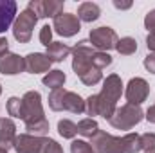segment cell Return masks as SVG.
I'll return each mask as SVG.
<instances>
[{"label":"cell","mask_w":155,"mask_h":153,"mask_svg":"<svg viewBox=\"0 0 155 153\" xmlns=\"http://www.w3.org/2000/svg\"><path fill=\"white\" fill-rule=\"evenodd\" d=\"M16 2L15 0H0V34L5 33L11 24H15V16H16Z\"/></svg>","instance_id":"15"},{"label":"cell","mask_w":155,"mask_h":153,"mask_svg":"<svg viewBox=\"0 0 155 153\" xmlns=\"http://www.w3.org/2000/svg\"><path fill=\"white\" fill-rule=\"evenodd\" d=\"M143 119H144V112L141 110V106L126 103V105L119 106L116 110V114L112 115V119H110V124L116 130H132Z\"/></svg>","instance_id":"3"},{"label":"cell","mask_w":155,"mask_h":153,"mask_svg":"<svg viewBox=\"0 0 155 153\" xmlns=\"http://www.w3.org/2000/svg\"><path fill=\"white\" fill-rule=\"evenodd\" d=\"M0 153H7V151H5V150H0Z\"/></svg>","instance_id":"36"},{"label":"cell","mask_w":155,"mask_h":153,"mask_svg":"<svg viewBox=\"0 0 155 153\" xmlns=\"http://www.w3.org/2000/svg\"><path fill=\"white\" fill-rule=\"evenodd\" d=\"M5 52H9V41L7 38H0V56Z\"/></svg>","instance_id":"33"},{"label":"cell","mask_w":155,"mask_h":153,"mask_svg":"<svg viewBox=\"0 0 155 153\" xmlns=\"http://www.w3.org/2000/svg\"><path fill=\"white\" fill-rule=\"evenodd\" d=\"M0 94H2V85H0Z\"/></svg>","instance_id":"37"},{"label":"cell","mask_w":155,"mask_h":153,"mask_svg":"<svg viewBox=\"0 0 155 153\" xmlns=\"http://www.w3.org/2000/svg\"><path fill=\"white\" fill-rule=\"evenodd\" d=\"M65 94H67L65 88H56V90H52L49 94V106H51V110H54V112H61L63 110V97H65Z\"/></svg>","instance_id":"22"},{"label":"cell","mask_w":155,"mask_h":153,"mask_svg":"<svg viewBox=\"0 0 155 153\" xmlns=\"http://www.w3.org/2000/svg\"><path fill=\"white\" fill-rule=\"evenodd\" d=\"M94 52H96V49L88 41H85V40H81L79 43H76L72 47V70L76 72V76L81 77L83 74H87L88 70L96 69L92 65Z\"/></svg>","instance_id":"4"},{"label":"cell","mask_w":155,"mask_h":153,"mask_svg":"<svg viewBox=\"0 0 155 153\" xmlns=\"http://www.w3.org/2000/svg\"><path fill=\"white\" fill-rule=\"evenodd\" d=\"M97 132H99V126H97L96 119H92V117H87V119H83V121L78 122V133L83 135V137L92 139Z\"/></svg>","instance_id":"20"},{"label":"cell","mask_w":155,"mask_h":153,"mask_svg":"<svg viewBox=\"0 0 155 153\" xmlns=\"http://www.w3.org/2000/svg\"><path fill=\"white\" fill-rule=\"evenodd\" d=\"M90 144L96 153H126L123 137H114V135L101 132V130L92 137Z\"/></svg>","instance_id":"6"},{"label":"cell","mask_w":155,"mask_h":153,"mask_svg":"<svg viewBox=\"0 0 155 153\" xmlns=\"http://www.w3.org/2000/svg\"><path fill=\"white\" fill-rule=\"evenodd\" d=\"M41 142H43V137H36L31 133H20L16 135L13 148L16 153H40Z\"/></svg>","instance_id":"12"},{"label":"cell","mask_w":155,"mask_h":153,"mask_svg":"<svg viewBox=\"0 0 155 153\" xmlns=\"http://www.w3.org/2000/svg\"><path fill=\"white\" fill-rule=\"evenodd\" d=\"M16 139V124L13 122V119L2 117L0 119V150H9L13 148Z\"/></svg>","instance_id":"14"},{"label":"cell","mask_w":155,"mask_h":153,"mask_svg":"<svg viewBox=\"0 0 155 153\" xmlns=\"http://www.w3.org/2000/svg\"><path fill=\"white\" fill-rule=\"evenodd\" d=\"M148 94H150V85L146 83V79H143V77H132L128 81L124 96H126V99H128L130 105L141 106L146 101Z\"/></svg>","instance_id":"9"},{"label":"cell","mask_w":155,"mask_h":153,"mask_svg":"<svg viewBox=\"0 0 155 153\" xmlns=\"http://www.w3.org/2000/svg\"><path fill=\"white\" fill-rule=\"evenodd\" d=\"M144 27H146L150 33H155V9H152V11L144 16Z\"/></svg>","instance_id":"30"},{"label":"cell","mask_w":155,"mask_h":153,"mask_svg":"<svg viewBox=\"0 0 155 153\" xmlns=\"http://www.w3.org/2000/svg\"><path fill=\"white\" fill-rule=\"evenodd\" d=\"M54 22H52V29L60 34V36H63V38H71V36H74L79 33V29H81V22H79V18H78L76 15H72V13H61V15H58L56 18H52Z\"/></svg>","instance_id":"8"},{"label":"cell","mask_w":155,"mask_h":153,"mask_svg":"<svg viewBox=\"0 0 155 153\" xmlns=\"http://www.w3.org/2000/svg\"><path fill=\"white\" fill-rule=\"evenodd\" d=\"M25 70V60L15 52H5L0 56V72L4 76H15Z\"/></svg>","instance_id":"11"},{"label":"cell","mask_w":155,"mask_h":153,"mask_svg":"<svg viewBox=\"0 0 155 153\" xmlns=\"http://www.w3.org/2000/svg\"><path fill=\"white\" fill-rule=\"evenodd\" d=\"M58 133L63 137V139H74L78 135V124H74L72 121L69 119H61L58 122Z\"/></svg>","instance_id":"23"},{"label":"cell","mask_w":155,"mask_h":153,"mask_svg":"<svg viewBox=\"0 0 155 153\" xmlns=\"http://www.w3.org/2000/svg\"><path fill=\"white\" fill-rule=\"evenodd\" d=\"M123 94V81L117 74H110L103 81V88L99 94H96L97 101V115L103 119H112V115L117 110V101L121 99Z\"/></svg>","instance_id":"2"},{"label":"cell","mask_w":155,"mask_h":153,"mask_svg":"<svg viewBox=\"0 0 155 153\" xmlns=\"http://www.w3.org/2000/svg\"><path fill=\"white\" fill-rule=\"evenodd\" d=\"M110 63H112V56H110L108 52H99V50L94 52V56H92V65H94L96 69L103 70V69L108 67Z\"/></svg>","instance_id":"25"},{"label":"cell","mask_w":155,"mask_h":153,"mask_svg":"<svg viewBox=\"0 0 155 153\" xmlns=\"http://www.w3.org/2000/svg\"><path fill=\"white\" fill-rule=\"evenodd\" d=\"M38 18H56L63 13L61 0H31L27 5Z\"/></svg>","instance_id":"10"},{"label":"cell","mask_w":155,"mask_h":153,"mask_svg":"<svg viewBox=\"0 0 155 153\" xmlns=\"http://www.w3.org/2000/svg\"><path fill=\"white\" fill-rule=\"evenodd\" d=\"M40 41H41V45H45V47H49V45L52 43V27L43 25V27L40 29Z\"/></svg>","instance_id":"29"},{"label":"cell","mask_w":155,"mask_h":153,"mask_svg":"<svg viewBox=\"0 0 155 153\" xmlns=\"http://www.w3.org/2000/svg\"><path fill=\"white\" fill-rule=\"evenodd\" d=\"M36 22H38V16H36L29 7L24 9V11L16 16L15 24H13V36H15V40H16L18 43H29Z\"/></svg>","instance_id":"5"},{"label":"cell","mask_w":155,"mask_h":153,"mask_svg":"<svg viewBox=\"0 0 155 153\" xmlns=\"http://www.w3.org/2000/svg\"><path fill=\"white\" fill-rule=\"evenodd\" d=\"M24 105V122L25 128L31 135L43 137L49 132V121L43 115V106H41V96L35 90H29L22 97Z\"/></svg>","instance_id":"1"},{"label":"cell","mask_w":155,"mask_h":153,"mask_svg":"<svg viewBox=\"0 0 155 153\" xmlns=\"http://www.w3.org/2000/svg\"><path fill=\"white\" fill-rule=\"evenodd\" d=\"M144 117H146L150 122H153V124H155V105H152V106L146 110V115H144Z\"/></svg>","instance_id":"34"},{"label":"cell","mask_w":155,"mask_h":153,"mask_svg":"<svg viewBox=\"0 0 155 153\" xmlns=\"http://www.w3.org/2000/svg\"><path fill=\"white\" fill-rule=\"evenodd\" d=\"M117 40L119 38L112 27H97V29L90 31L88 43L99 52H108L110 49H116Z\"/></svg>","instance_id":"7"},{"label":"cell","mask_w":155,"mask_h":153,"mask_svg":"<svg viewBox=\"0 0 155 153\" xmlns=\"http://www.w3.org/2000/svg\"><path fill=\"white\" fill-rule=\"evenodd\" d=\"M71 153H96V151H94L92 144H88L87 141H72Z\"/></svg>","instance_id":"27"},{"label":"cell","mask_w":155,"mask_h":153,"mask_svg":"<svg viewBox=\"0 0 155 153\" xmlns=\"http://www.w3.org/2000/svg\"><path fill=\"white\" fill-rule=\"evenodd\" d=\"M65 72L63 70H49L45 76H43V85L49 86L51 90H56V88H63V83H65Z\"/></svg>","instance_id":"19"},{"label":"cell","mask_w":155,"mask_h":153,"mask_svg":"<svg viewBox=\"0 0 155 153\" xmlns=\"http://www.w3.org/2000/svg\"><path fill=\"white\" fill-rule=\"evenodd\" d=\"M114 5H116L117 9H130L132 7V2H114Z\"/></svg>","instance_id":"35"},{"label":"cell","mask_w":155,"mask_h":153,"mask_svg":"<svg viewBox=\"0 0 155 153\" xmlns=\"http://www.w3.org/2000/svg\"><path fill=\"white\" fill-rule=\"evenodd\" d=\"M24 60H25V70L31 74L49 72V69H51V60L41 52H31Z\"/></svg>","instance_id":"13"},{"label":"cell","mask_w":155,"mask_h":153,"mask_svg":"<svg viewBox=\"0 0 155 153\" xmlns=\"http://www.w3.org/2000/svg\"><path fill=\"white\" fill-rule=\"evenodd\" d=\"M116 50L123 56H130L137 50V41L130 36H124V38L117 40V45H116Z\"/></svg>","instance_id":"21"},{"label":"cell","mask_w":155,"mask_h":153,"mask_svg":"<svg viewBox=\"0 0 155 153\" xmlns=\"http://www.w3.org/2000/svg\"><path fill=\"white\" fill-rule=\"evenodd\" d=\"M101 15V9L94 2H83L78 5V18L79 22H94Z\"/></svg>","instance_id":"17"},{"label":"cell","mask_w":155,"mask_h":153,"mask_svg":"<svg viewBox=\"0 0 155 153\" xmlns=\"http://www.w3.org/2000/svg\"><path fill=\"white\" fill-rule=\"evenodd\" d=\"M146 153H155V151H146Z\"/></svg>","instance_id":"38"},{"label":"cell","mask_w":155,"mask_h":153,"mask_svg":"<svg viewBox=\"0 0 155 153\" xmlns=\"http://www.w3.org/2000/svg\"><path fill=\"white\" fill-rule=\"evenodd\" d=\"M7 114L15 119H24V105L20 97H9L7 101Z\"/></svg>","instance_id":"24"},{"label":"cell","mask_w":155,"mask_h":153,"mask_svg":"<svg viewBox=\"0 0 155 153\" xmlns=\"http://www.w3.org/2000/svg\"><path fill=\"white\" fill-rule=\"evenodd\" d=\"M63 110L79 115L87 110V106H85V101L81 99V96H78L76 92H67L63 97Z\"/></svg>","instance_id":"18"},{"label":"cell","mask_w":155,"mask_h":153,"mask_svg":"<svg viewBox=\"0 0 155 153\" xmlns=\"http://www.w3.org/2000/svg\"><path fill=\"white\" fill-rule=\"evenodd\" d=\"M146 45H148L150 50H153L155 52V33H150V34L146 36Z\"/></svg>","instance_id":"32"},{"label":"cell","mask_w":155,"mask_h":153,"mask_svg":"<svg viewBox=\"0 0 155 153\" xmlns=\"http://www.w3.org/2000/svg\"><path fill=\"white\" fill-rule=\"evenodd\" d=\"M144 69H146L148 72L155 74V52L148 54V56L144 58Z\"/></svg>","instance_id":"31"},{"label":"cell","mask_w":155,"mask_h":153,"mask_svg":"<svg viewBox=\"0 0 155 153\" xmlns=\"http://www.w3.org/2000/svg\"><path fill=\"white\" fill-rule=\"evenodd\" d=\"M71 52H72V49H71L69 45H65V43H61V41H52V43L47 47L45 56L51 60V63H60V61H63Z\"/></svg>","instance_id":"16"},{"label":"cell","mask_w":155,"mask_h":153,"mask_svg":"<svg viewBox=\"0 0 155 153\" xmlns=\"http://www.w3.org/2000/svg\"><path fill=\"white\" fill-rule=\"evenodd\" d=\"M40 153H63L61 146L54 141V139H47L43 137V142H41V150Z\"/></svg>","instance_id":"26"},{"label":"cell","mask_w":155,"mask_h":153,"mask_svg":"<svg viewBox=\"0 0 155 153\" xmlns=\"http://www.w3.org/2000/svg\"><path fill=\"white\" fill-rule=\"evenodd\" d=\"M141 150L146 151H155V133H143L141 135Z\"/></svg>","instance_id":"28"}]
</instances>
